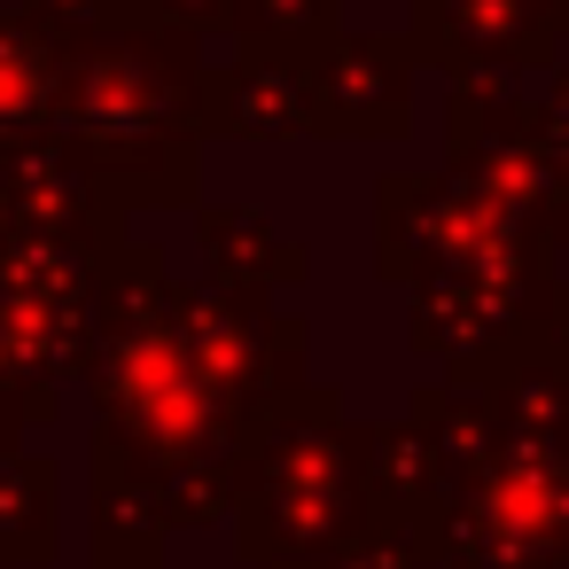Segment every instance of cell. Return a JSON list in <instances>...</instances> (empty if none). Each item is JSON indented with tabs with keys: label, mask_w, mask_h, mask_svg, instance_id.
I'll use <instances>...</instances> for the list:
<instances>
[]
</instances>
